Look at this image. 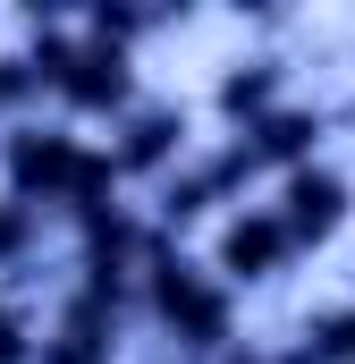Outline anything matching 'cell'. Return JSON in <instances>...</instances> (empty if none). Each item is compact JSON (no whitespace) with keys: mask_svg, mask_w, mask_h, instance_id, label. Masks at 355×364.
Instances as JSON below:
<instances>
[{"mask_svg":"<svg viewBox=\"0 0 355 364\" xmlns=\"http://www.w3.org/2000/svg\"><path fill=\"white\" fill-rule=\"evenodd\" d=\"M34 348H43L34 305H26L17 288H0V364H34Z\"/></svg>","mask_w":355,"mask_h":364,"instance_id":"9c48e42d","label":"cell"},{"mask_svg":"<svg viewBox=\"0 0 355 364\" xmlns=\"http://www.w3.org/2000/svg\"><path fill=\"white\" fill-rule=\"evenodd\" d=\"M288 77H296V68H288V51H246V60H229V68H220V85H212V119H220L229 136H237V127H254L263 110L288 102Z\"/></svg>","mask_w":355,"mask_h":364,"instance_id":"ba28073f","label":"cell"},{"mask_svg":"<svg viewBox=\"0 0 355 364\" xmlns=\"http://www.w3.org/2000/svg\"><path fill=\"white\" fill-rule=\"evenodd\" d=\"M102 153H110L119 186H161L178 161L195 153V110H186L178 93H144L136 110H119V119H110Z\"/></svg>","mask_w":355,"mask_h":364,"instance_id":"3957f363","label":"cell"},{"mask_svg":"<svg viewBox=\"0 0 355 364\" xmlns=\"http://www.w3.org/2000/svg\"><path fill=\"white\" fill-rule=\"evenodd\" d=\"M0 195L26 203L34 220H68V229H85L93 212L127 203V186H119V170H110L102 136L68 127L60 110H51V119L26 110V119L0 127Z\"/></svg>","mask_w":355,"mask_h":364,"instance_id":"6da1fadb","label":"cell"},{"mask_svg":"<svg viewBox=\"0 0 355 364\" xmlns=\"http://www.w3.org/2000/svg\"><path fill=\"white\" fill-rule=\"evenodd\" d=\"M136 322H153L186 364H220L246 331H237V296L212 279V263L186 246V237H161L153 263L136 279Z\"/></svg>","mask_w":355,"mask_h":364,"instance_id":"7a4b0ae2","label":"cell"},{"mask_svg":"<svg viewBox=\"0 0 355 364\" xmlns=\"http://www.w3.org/2000/svg\"><path fill=\"white\" fill-rule=\"evenodd\" d=\"M26 102H34L26 60H17V51H0V119H26Z\"/></svg>","mask_w":355,"mask_h":364,"instance_id":"8fae6325","label":"cell"},{"mask_svg":"<svg viewBox=\"0 0 355 364\" xmlns=\"http://www.w3.org/2000/svg\"><path fill=\"white\" fill-rule=\"evenodd\" d=\"M203 263H212V279L237 296V288H271V279L296 263V246H288V229H279V212H271L263 195H246V203H229V212L212 220Z\"/></svg>","mask_w":355,"mask_h":364,"instance_id":"277c9868","label":"cell"},{"mask_svg":"<svg viewBox=\"0 0 355 364\" xmlns=\"http://www.w3.org/2000/svg\"><path fill=\"white\" fill-rule=\"evenodd\" d=\"M322 136H330V110L288 93L279 110H263L254 127H237L229 144H237L246 178H279V170H296V161H322Z\"/></svg>","mask_w":355,"mask_h":364,"instance_id":"52a82bcc","label":"cell"},{"mask_svg":"<svg viewBox=\"0 0 355 364\" xmlns=\"http://www.w3.org/2000/svg\"><path fill=\"white\" fill-rule=\"evenodd\" d=\"M271 212H279V229H288V246L296 255H322L339 229H347V212H355V186L339 161H296V170H279L263 195Z\"/></svg>","mask_w":355,"mask_h":364,"instance_id":"5b68a950","label":"cell"},{"mask_svg":"<svg viewBox=\"0 0 355 364\" xmlns=\"http://www.w3.org/2000/svg\"><path fill=\"white\" fill-rule=\"evenodd\" d=\"M127 305H110V296H85V288H60V305H51V322H43V348L34 364H119L127 348Z\"/></svg>","mask_w":355,"mask_h":364,"instance_id":"8992f818","label":"cell"},{"mask_svg":"<svg viewBox=\"0 0 355 364\" xmlns=\"http://www.w3.org/2000/svg\"><path fill=\"white\" fill-rule=\"evenodd\" d=\"M34 246H43V220H34L26 203H9V195H0V272H17Z\"/></svg>","mask_w":355,"mask_h":364,"instance_id":"30bf717a","label":"cell"}]
</instances>
